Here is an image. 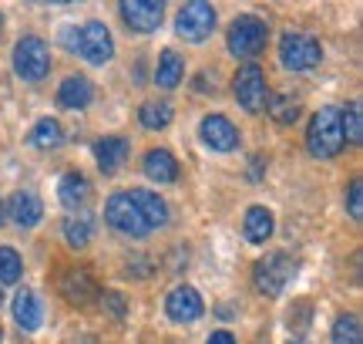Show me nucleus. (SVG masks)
Listing matches in <instances>:
<instances>
[{
  "mask_svg": "<svg viewBox=\"0 0 363 344\" xmlns=\"http://www.w3.org/2000/svg\"><path fill=\"white\" fill-rule=\"evenodd\" d=\"M306 146L316 159H333L343 149V132H340V108L326 105L320 108L310 122V132H306Z\"/></svg>",
  "mask_w": 363,
  "mask_h": 344,
  "instance_id": "nucleus-1",
  "label": "nucleus"
},
{
  "mask_svg": "<svg viewBox=\"0 0 363 344\" xmlns=\"http://www.w3.org/2000/svg\"><path fill=\"white\" fill-rule=\"evenodd\" d=\"M299 264L289 257V253H269V257H262L256 270H252V284H256V291L262 297H279V294L289 287V280L296 277Z\"/></svg>",
  "mask_w": 363,
  "mask_h": 344,
  "instance_id": "nucleus-2",
  "label": "nucleus"
},
{
  "mask_svg": "<svg viewBox=\"0 0 363 344\" xmlns=\"http://www.w3.org/2000/svg\"><path fill=\"white\" fill-rule=\"evenodd\" d=\"M279 61L289 71H313L323 61V44L313 34H299V31H286L279 41Z\"/></svg>",
  "mask_w": 363,
  "mask_h": 344,
  "instance_id": "nucleus-3",
  "label": "nucleus"
},
{
  "mask_svg": "<svg viewBox=\"0 0 363 344\" xmlns=\"http://www.w3.org/2000/svg\"><path fill=\"white\" fill-rule=\"evenodd\" d=\"M266 41H269V27L256 14H242L229 27V51L235 58H256V54H262L266 51Z\"/></svg>",
  "mask_w": 363,
  "mask_h": 344,
  "instance_id": "nucleus-4",
  "label": "nucleus"
},
{
  "mask_svg": "<svg viewBox=\"0 0 363 344\" xmlns=\"http://www.w3.org/2000/svg\"><path fill=\"white\" fill-rule=\"evenodd\" d=\"M13 71H17V78L24 81L48 78V71H51V48L40 38H34V34L21 38L17 48H13Z\"/></svg>",
  "mask_w": 363,
  "mask_h": 344,
  "instance_id": "nucleus-5",
  "label": "nucleus"
},
{
  "mask_svg": "<svg viewBox=\"0 0 363 344\" xmlns=\"http://www.w3.org/2000/svg\"><path fill=\"white\" fill-rule=\"evenodd\" d=\"M104 220H108V226H111L115 233H121V237H128V240L148 237V226H145L142 213L135 210V203L128 199V193L108 196V203H104Z\"/></svg>",
  "mask_w": 363,
  "mask_h": 344,
  "instance_id": "nucleus-6",
  "label": "nucleus"
},
{
  "mask_svg": "<svg viewBox=\"0 0 363 344\" xmlns=\"http://www.w3.org/2000/svg\"><path fill=\"white\" fill-rule=\"evenodd\" d=\"M175 31H179L182 41H206L212 31H216V7L206 4V0H192V4H185L175 17Z\"/></svg>",
  "mask_w": 363,
  "mask_h": 344,
  "instance_id": "nucleus-7",
  "label": "nucleus"
},
{
  "mask_svg": "<svg viewBox=\"0 0 363 344\" xmlns=\"http://www.w3.org/2000/svg\"><path fill=\"white\" fill-rule=\"evenodd\" d=\"M233 92H235V102L246 108L249 115H256L266 108V98H269V88H266V75H262L259 65H246L235 71L233 78Z\"/></svg>",
  "mask_w": 363,
  "mask_h": 344,
  "instance_id": "nucleus-8",
  "label": "nucleus"
},
{
  "mask_svg": "<svg viewBox=\"0 0 363 344\" xmlns=\"http://www.w3.org/2000/svg\"><path fill=\"white\" fill-rule=\"evenodd\" d=\"M78 54L91 65H108L115 58V38L104 27V21H88L78 31Z\"/></svg>",
  "mask_w": 363,
  "mask_h": 344,
  "instance_id": "nucleus-9",
  "label": "nucleus"
},
{
  "mask_svg": "<svg viewBox=\"0 0 363 344\" xmlns=\"http://www.w3.org/2000/svg\"><path fill=\"white\" fill-rule=\"evenodd\" d=\"M118 14H121V21L128 31H138V34H152L162 27V0H125V4H118Z\"/></svg>",
  "mask_w": 363,
  "mask_h": 344,
  "instance_id": "nucleus-10",
  "label": "nucleus"
},
{
  "mask_svg": "<svg viewBox=\"0 0 363 344\" xmlns=\"http://www.w3.org/2000/svg\"><path fill=\"white\" fill-rule=\"evenodd\" d=\"M165 314H169L175 324H192L206 314V304H202V294L189 287V284H179L172 287L169 297H165Z\"/></svg>",
  "mask_w": 363,
  "mask_h": 344,
  "instance_id": "nucleus-11",
  "label": "nucleus"
},
{
  "mask_svg": "<svg viewBox=\"0 0 363 344\" xmlns=\"http://www.w3.org/2000/svg\"><path fill=\"white\" fill-rule=\"evenodd\" d=\"M199 139L212 152H233V149H239V129L225 115H206L199 122Z\"/></svg>",
  "mask_w": 363,
  "mask_h": 344,
  "instance_id": "nucleus-12",
  "label": "nucleus"
},
{
  "mask_svg": "<svg viewBox=\"0 0 363 344\" xmlns=\"http://www.w3.org/2000/svg\"><path fill=\"white\" fill-rule=\"evenodd\" d=\"M98 284H94V277H91L84 267H74V270H67L65 277H61V294H65V301H71V304H91L94 297H98Z\"/></svg>",
  "mask_w": 363,
  "mask_h": 344,
  "instance_id": "nucleus-13",
  "label": "nucleus"
},
{
  "mask_svg": "<svg viewBox=\"0 0 363 344\" xmlns=\"http://www.w3.org/2000/svg\"><path fill=\"white\" fill-rule=\"evenodd\" d=\"M128 199L135 203V210L142 213V220L148 230H162V226L169 223V206H165V199L152 193V189H131Z\"/></svg>",
  "mask_w": 363,
  "mask_h": 344,
  "instance_id": "nucleus-14",
  "label": "nucleus"
},
{
  "mask_svg": "<svg viewBox=\"0 0 363 344\" xmlns=\"http://www.w3.org/2000/svg\"><path fill=\"white\" fill-rule=\"evenodd\" d=\"M7 210V216H11L17 226H24V230H30V226L40 223V216H44V206H40V199L30 193V189H17L11 196V203L4 206Z\"/></svg>",
  "mask_w": 363,
  "mask_h": 344,
  "instance_id": "nucleus-15",
  "label": "nucleus"
},
{
  "mask_svg": "<svg viewBox=\"0 0 363 344\" xmlns=\"http://www.w3.org/2000/svg\"><path fill=\"white\" fill-rule=\"evenodd\" d=\"M94 102V85H91L84 75H71V78L61 81L57 88V105L61 108H71V112H81Z\"/></svg>",
  "mask_w": 363,
  "mask_h": 344,
  "instance_id": "nucleus-16",
  "label": "nucleus"
},
{
  "mask_svg": "<svg viewBox=\"0 0 363 344\" xmlns=\"http://www.w3.org/2000/svg\"><path fill=\"white\" fill-rule=\"evenodd\" d=\"M125 156H128V139H121V135H104V139L94 142V159H98V169H101L104 176L118 172V166L125 162Z\"/></svg>",
  "mask_w": 363,
  "mask_h": 344,
  "instance_id": "nucleus-17",
  "label": "nucleus"
},
{
  "mask_svg": "<svg viewBox=\"0 0 363 344\" xmlns=\"http://www.w3.org/2000/svg\"><path fill=\"white\" fill-rule=\"evenodd\" d=\"M145 176L152 183H175L179 179V162L169 149H152L145 152Z\"/></svg>",
  "mask_w": 363,
  "mask_h": 344,
  "instance_id": "nucleus-18",
  "label": "nucleus"
},
{
  "mask_svg": "<svg viewBox=\"0 0 363 344\" xmlns=\"http://www.w3.org/2000/svg\"><path fill=\"white\" fill-rule=\"evenodd\" d=\"M13 321L24 328V331H38L40 321H44V311H40V301L34 291H17L13 297Z\"/></svg>",
  "mask_w": 363,
  "mask_h": 344,
  "instance_id": "nucleus-19",
  "label": "nucleus"
},
{
  "mask_svg": "<svg viewBox=\"0 0 363 344\" xmlns=\"http://www.w3.org/2000/svg\"><path fill=\"white\" fill-rule=\"evenodd\" d=\"M88 196H91V186H88V179H84L81 172H67L65 179L57 183V199L65 203L67 210L81 213L84 210V203H88Z\"/></svg>",
  "mask_w": 363,
  "mask_h": 344,
  "instance_id": "nucleus-20",
  "label": "nucleus"
},
{
  "mask_svg": "<svg viewBox=\"0 0 363 344\" xmlns=\"http://www.w3.org/2000/svg\"><path fill=\"white\" fill-rule=\"evenodd\" d=\"M182 78H185V61L175 48H165L162 58H158V68H155V85L158 88H179Z\"/></svg>",
  "mask_w": 363,
  "mask_h": 344,
  "instance_id": "nucleus-21",
  "label": "nucleus"
},
{
  "mask_svg": "<svg viewBox=\"0 0 363 344\" xmlns=\"http://www.w3.org/2000/svg\"><path fill=\"white\" fill-rule=\"evenodd\" d=\"M272 213L266 206H249L246 210V220H242V230H246V240L249 243H266L272 237Z\"/></svg>",
  "mask_w": 363,
  "mask_h": 344,
  "instance_id": "nucleus-22",
  "label": "nucleus"
},
{
  "mask_svg": "<svg viewBox=\"0 0 363 344\" xmlns=\"http://www.w3.org/2000/svg\"><path fill=\"white\" fill-rule=\"evenodd\" d=\"M266 112L272 115L276 125H293L303 115V105H299L296 95H269L266 98Z\"/></svg>",
  "mask_w": 363,
  "mask_h": 344,
  "instance_id": "nucleus-23",
  "label": "nucleus"
},
{
  "mask_svg": "<svg viewBox=\"0 0 363 344\" xmlns=\"http://www.w3.org/2000/svg\"><path fill=\"white\" fill-rule=\"evenodd\" d=\"M65 243L71 247V250H84L88 247V240H91V220H88V213L81 210V213H71L65 220Z\"/></svg>",
  "mask_w": 363,
  "mask_h": 344,
  "instance_id": "nucleus-24",
  "label": "nucleus"
},
{
  "mask_svg": "<svg viewBox=\"0 0 363 344\" xmlns=\"http://www.w3.org/2000/svg\"><path fill=\"white\" fill-rule=\"evenodd\" d=\"M65 142V129H61V122L57 119H40L34 129H30V146L34 149H57Z\"/></svg>",
  "mask_w": 363,
  "mask_h": 344,
  "instance_id": "nucleus-25",
  "label": "nucleus"
},
{
  "mask_svg": "<svg viewBox=\"0 0 363 344\" xmlns=\"http://www.w3.org/2000/svg\"><path fill=\"white\" fill-rule=\"evenodd\" d=\"M172 119H175V108L169 102H145L142 112H138V122H142L148 132H158V129H169Z\"/></svg>",
  "mask_w": 363,
  "mask_h": 344,
  "instance_id": "nucleus-26",
  "label": "nucleus"
},
{
  "mask_svg": "<svg viewBox=\"0 0 363 344\" xmlns=\"http://www.w3.org/2000/svg\"><path fill=\"white\" fill-rule=\"evenodd\" d=\"M340 132H343V142H350V146H360V142H363V115H360V102L347 105V112H340Z\"/></svg>",
  "mask_w": 363,
  "mask_h": 344,
  "instance_id": "nucleus-27",
  "label": "nucleus"
},
{
  "mask_svg": "<svg viewBox=\"0 0 363 344\" xmlns=\"http://www.w3.org/2000/svg\"><path fill=\"white\" fill-rule=\"evenodd\" d=\"M333 344H363V328L357 314H340L333 321Z\"/></svg>",
  "mask_w": 363,
  "mask_h": 344,
  "instance_id": "nucleus-28",
  "label": "nucleus"
},
{
  "mask_svg": "<svg viewBox=\"0 0 363 344\" xmlns=\"http://www.w3.org/2000/svg\"><path fill=\"white\" fill-rule=\"evenodd\" d=\"M21 274H24L21 253L11 250V247H0V284H17Z\"/></svg>",
  "mask_w": 363,
  "mask_h": 344,
  "instance_id": "nucleus-29",
  "label": "nucleus"
},
{
  "mask_svg": "<svg viewBox=\"0 0 363 344\" xmlns=\"http://www.w3.org/2000/svg\"><path fill=\"white\" fill-rule=\"evenodd\" d=\"M101 307H104V311H108V314H111L115 321H121L125 314H128V304H125V297H121L118 291H104Z\"/></svg>",
  "mask_w": 363,
  "mask_h": 344,
  "instance_id": "nucleus-30",
  "label": "nucleus"
},
{
  "mask_svg": "<svg viewBox=\"0 0 363 344\" xmlns=\"http://www.w3.org/2000/svg\"><path fill=\"white\" fill-rule=\"evenodd\" d=\"M347 213H350L353 220L363 216V183L360 179H353L350 189H347Z\"/></svg>",
  "mask_w": 363,
  "mask_h": 344,
  "instance_id": "nucleus-31",
  "label": "nucleus"
},
{
  "mask_svg": "<svg viewBox=\"0 0 363 344\" xmlns=\"http://www.w3.org/2000/svg\"><path fill=\"white\" fill-rule=\"evenodd\" d=\"M145 264H152V260H148V257H135V260H131V267L125 270V274H128V277H148V274H152L155 267H145Z\"/></svg>",
  "mask_w": 363,
  "mask_h": 344,
  "instance_id": "nucleus-32",
  "label": "nucleus"
},
{
  "mask_svg": "<svg viewBox=\"0 0 363 344\" xmlns=\"http://www.w3.org/2000/svg\"><path fill=\"white\" fill-rule=\"evenodd\" d=\"M262 169H266V156H252V162H249V183H259Z\"/></svg>",
  "mask_w": 363,
  "mask_h": 344,
  "instance_id": "nucleus-33",
  "label": "nucleus"
},
{
  "mask_svg": "<svg viewBox=\"0 0 363 344\" xmlns=\"http://www.w3.org/2000/svg\"><path fill=\"white\" fill-rule=\"evenodd\" d=\"M61 41L67 44V51H78V27H65V34H61Z\"/></svg>",
  "mask_w": 363,
  "mask_h": 344,
  "instance_id": "nucleus-34",
  "label": "nucleus"
},
{
  "mask_svg": "<svg viewBox=\"0 0 363 344\" xmlns=\"http://www.w3.org/2000/svg\"><path fill=\"white\" fill-rule=\"evenodd\" d=\"M208 344H235V338L229 331H216V334H208Z\"/></svg>",
  "mask_w": 363,
  "mask_h": 344,
  "instance_id": "nucleus-35",
  "label": "nucleus"
},
{
  "mask_svg": "<svg viewBox=\"0 0 363 344\" xmlns=\"http://www.w3.org/2000/svg\"><path fill=\"white\" fill-rule=\"evenodd\" d=\"M4 216H7V210H4V199H0V223H4Z\"/></svg>",
  "mask_w": 363,
  "mask_h": 344,
  "instance_id": "nucleus-36",
  "label": "nucleus"
},
{
  "mask_svg": "<svg viewBox=\"0 0 363 344\" xmlns=\"http://www.w3.org/2000/svg\"><path fill=\"white\" fill-rule=\"evenodd\" d=\"M78 344H94V338H91V334H88V338H81Z\"/></svg>",
  "mask_w": 363,
  "mask_h": 344,
  "instance_id": "nucleus-37",
  "label": "nucleus"
},
{
  "mask_svg": "<svg viewBox=\"0 0 363 344\" xmlns=\"http://www.w3.org/2000/svg\"><path fill=\"white\" fill-rule=\"evenodd\" d=\"M0 31H4V14H0Z\"/></svg>",
  "mask_w": 363,
  "mask_h": 344,
  "instance_id": "nucleus-38",
  "label": "nucleus"
},
{
  "mask_svg": "<svg viewBox=\"0 0 363 344\" xmlns=\"http://www.w3.org/2000/svg\"><path fill=\"white\" fill-rule=\"evenodd\" d=\"M289 344H306V341H289Z\"/></svg>",
  "mask_w": 363,
  "mask_h": 344,
  "instance_id": "nucleus-39",
  "label": "nucleus"
},
{
  "mask_svg": "<svg viewBox=\"0 0 363 344\" xmlns=\"http://www.w3.org/2000/svg\"><path fill=\"white\" fill-rule=\"evenodd\" d=\"M0 341H4V334H0Z\"/></svg>",
  "mask_w": 363,
  "mask_h": 344,
  "instance_id": "nucleus-40",
  "label": "nucleus"
},
{
  "mask_svg": "<svg viewBox=\"0 0 363 344\" xmlns=\"http://www.w3.org/2000/svg\"><path fill=\"white\" fill-rule=\"evenodd\" d=\"M0 301H4V297H0Z\"/></svg>",
  "mask_w": 363,
  "mask_h": 344,
  "instance_id": "nucleus-41",
  "label": "nucleus"
}]
</instances>
